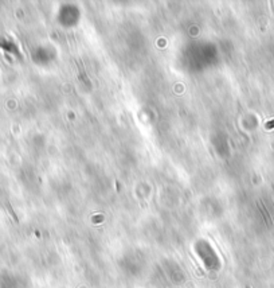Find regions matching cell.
Masks as SVG:
<instances>
[{
    "instance_id": "1",
    "label": "cell",
    "mask_w": 274,
    "mask_h": 288,
    "mask_svg": "<svg viewBox=\"0 0 274 288\" xmlns=\"http://www.w3.org/2000/svg\"><path fill=\"white\" fill-rule=\"evenodd\" d=\"M6 205H7V209H8V212H10V214L11 216H12V218H14L15 220V222H18V217H16V214H15L14 213V210H12V208H11V205H10V202H7V203H6Z\"/></svg>"
}]
</instances>
